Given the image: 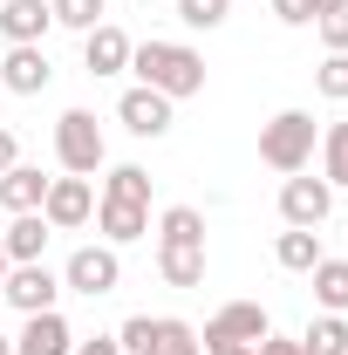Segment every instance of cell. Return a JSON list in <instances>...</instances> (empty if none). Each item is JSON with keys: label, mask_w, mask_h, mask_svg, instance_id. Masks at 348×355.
<instances>
[{"label": "cell", "mask_w": 348, "mask_h": 355, "mask_svg": "<svg viewBox=\"0 0 348 355\" xmlns=\"http://www.w3.org/2000/svg\"><path fill=\"white\" fill-rule=\"evenodd\" d=\"M14 164H21V144H14V130H7V123H0V171H14Z\"/></svg>", "instance_id": "obj_33"}, {"label": "cell", "mask_w": 348, "mask_h": 355, "mask_svg": "<svg viewBox=\"0 0 348 355\" xmlns=\"http://www.w3.org/2000/svg\"><path fill=\"white\" fill-rule=\"evenodd\" d=\"M103 198H116V205H150V171H143V164H110Z\"/></svg>", "instance_id": "obj_21"}, {"label": "cell", "mask_w": 348, "mask_h": 355, "mask_svg": "<svg viewBox=\"0 0 348 355\" xmlns=\"http://www.w3.org/2000/svg\"><path fill=\"white\" fill-rule=\"evenodd\" d=\"M321 178L328 184H348V116L321 130Z\"/></svg>", "instance_id": "obj_23"}, {"label": "cell", "mask_w": 348, "mask_h": 355, "mask_svg": "<svg viewBox=\"0 0 348 355\" xmlns=\"http://www.w3.org/2000/svg\"><path fill=\"white\" fill-rule=\"evenodd\" d=\"M130 48L137 42L116 28V21H103V28L82 35V69H89V76H123V69H130Z\"/></svg>", "instance_id": "obj_11"}, {"label": "cell", "mask_w": 348, "mask_h": 355, "mask_svg": "<svg viewBox=\"0 0 348 355\" xmlns=\"http://www.w3.org/2000/svg\"><path fill=\"white\" fill-rule=\"evenodd\" d=\"M177 21L191 28V35H212L232 21V0H177Z\"/></svg>", "instance_id": "obj_24"}, {"label": "cell", "mask_w": 348, "mask_h": 355, "mask_svg": "<svg viewBox=\"0 0 348 355\" xmlns=\"http://www.w3.org/2000/svg\"><path fill=\"white\" fill-rule=\"evenodd\" d=\"M0 280H7V246H0Z\"/></svg>", "instance_id": "obj_36"}, {"label": "cell", "mask_w": 348, "mask_h": 355, "mask_svg": "<svg viewBox=\"0 0 348 355\" xmlns=\"http://www.w3.org/2000/svg\"><path fill=\"white\" fill-rule=\"evenodd\" d=\"M42 198H48V178L35 171V164L0 171V205H7V212H42Z\"/></svg>", "instance_id": "obj_16"}, {"label": "cell", "mask_w": 348, "mask_h": 355, "mask_svg": "<svg viewBox=\"0 0 348 355\" xmlns=\"http://www.w3.org/2000/svg\"><path fill=\"white\" fill-rule=\"evenodd\" d=\"M328 212H335V184H328V178L294 171L287 184H280V219H287V225H307V232H321V225H328Z\"/></svg>", "instance_id": "obj_6"}, {"label": "cell", "mask_w": 348, "mask_h": 355, "mask_svg": "<svg viewBox=\"0 0 348 355\" xmlns=\"http://www.w3.org/2000/svg\"><path fill=\"white\" fill-rule=\"evenodd\" d=\"M273 335V314L260 308V301H225V308L205 321V335H198V349L218 355V349H232V342H266Z\"/></svg>", "instance_id": "obj_5"}, {"label": "cell", "mask_w": 348, "mask_h": 355, "mask_svg": "<svg viewBox=\"0 0 348 355\" xmlns=\"http://www.w3.org/2000/svg\"><path fill=\"white\" fill-rule=\"evenodd\" d=\"M55 157H62V171H69V178H96L103 164H110L103 123H96L89 110H62V123H55Z\"/></svg>", "instance_id": "obj_3"}, {"label": "cell", "mask_w": 348, "mask_h": 355, "mask_svg": "<svg viewBox=\"0 0 348 355\" xmlns=\"http://www.w3.org/2000/svg\"><path fill=\"white\" fill-rule=\"evenodd\" d=\"M260 355H307V349H301V335H266Z\"/></svg>", "instance_id": "obj_31"}, {"label": "cell", "mask_w": 348, "mask_h": 355, "mask_svg": "<svg viewBox=\"0 0 348 355\" xmlns=\"http://www.w3.org/2000/svg\"><path fill=\"white\" fill-rule=\"evenodd\" d=\"M314 144H321V130H314V116L307 110H280V116H266L260 123V164H273V171H307L314 164Z\"/></svg>", "instance_id": "obj_2"}, {"label": "cell", "mask_w": 348, "mask_h": 355, "mask_svg": "<svg viewBox=\"0 0 348 355\" xmlns=\"http://www.w3.org/2000/svg\"><path fill=\"white\" fill-rule=\"evenodd\" d=\"M307 280H314V301H321V314H348V260H328V253H321Z\"/></svg>", "instance_id": "obj_18"}, {"label": "cell", "mask_w": 348, "mask_h": 355, "mask_svg": "<svg viewBox=\"0 0 348 355\" xmlns=\"http://www.w3.org/2000/svg\"><path fill=\"white\" fill-rule=\"evenodd\" d=\"M307 355H348V314H314L301 335Z\"/></svg>", "instance_id": "obj_22"}, {"label": "cell", "mask_w": 348, "mask_h": 355, "mask_svg": "<svg viewBox=\"0 0 348 355\" xmlns=\"http://www.w3.org/2000/svg\"><path fill=\"white\" fill-rule=\"evenodd\" d=\"M273 260L287 266V273H314V260H321V232H307V225H287V232L273 239Z\"/></svg>", "instance_id": "obj_19"}, {"label": "cell", "mask_w": 348, "mask_h": 355, "mask_svg": "<svg viewBox=\"0 0 348 355\" xmlns=\"http://www.w3.org/2000/svg\"><path fill=\"white\" fill-rule=\"evenodd\" d=\"M62 287H69V294H89V301L116 294V287H123V260H116V246H110V239H103V246H76L69 266H62Z\"/></svg>", "instance_id": "obj_4"}, {"label": "cell", "mask_w": 348, "mask_h": 355, "mask_svg": "<svg viewBox=\"0 0 348 355\" xmlns=\"http://www.w3.org/2000/svg\"><path fill=\"white\" fill-rule=\"evenodd\" d=\"M130 69L143 89H157V96H171V103H184V96H198L205 89V55L191 42H137L130 48Z\"/></svg>", "instance_id": "obj_1"}, {"label": "cell", "mask_w": 348, "mask_h": 355, "mask_svg": "<svg viewBox=\"0 0 348 355\" xmlns=\"http://www.w3.org/2000/svg\"><path fill=\"white\" fill-rule=\"evenodd\" d=\"M218 355H260V342H232V349H218Z\"/></svg>", "instance_id": "obj_34"}, {"label": "cell", "mask_w": 348, "mask_h": 355, "mask_svg": "<svg viewBox=\"0 0 348 355\" xmlns=\"http://www.w3.org/2000/svg\"><path fill=\"white\" fill-rule=\"evenodd\" d=\"M157 246H205V212L198 205H171L157 219Z\"/></svg>", "instance_id": "obj_20"}, {"label": "cell", "mask_w": 348, "mask_h": 355, "mask_svg": "<svg viewBox=\"0 0 348 355\" xmlns=\"http://www.w3.org/2000/svg\"><path fill=\"white\" fill-rule=\"evenodd\" d=\"M42 219L55 225V232H76V225H89V219H96V184H89V178H48Z\"/></svg>", "instance_id": "obj_8"}, {"label": "cell", "mask_w": 348, "mask_h": 355, "mask_svg": "<svg viewBox=\"0 0 348 355\" xmlns=\"http://www.w3.org/2000/svg\"><path fill=\"white\" fill-rule=\"evenodd\" d=\"M328 7H335V0H314V21H321V14H328Z\"/></svg>", "instance_id": "obj_35"}, {"label": "cell", "mask_w": 348, "mask_h": 355, "mask_svg": "<svg viewBox=\"0 0 348 355\" xmlns=\"http://www.w3.org/2000/svg\"><path fill=\"white\" fill-rule=\"evenodd\" d=\"M273 21L280 28H314V0H273Z\"/></svg>", "instance_id": "obj_30"}, {"label": "cell", "mask_w": 348, "mask_h": 355, "mask_svg": "<svg viewBox=\"0 0 348 355\" xmlns=\"http://www.w3.org/2000/svg\"><path fill=\"white\" fill-rule=\"evenodd\" d=\"M0 355H14V342H7V335H0Z\"/></svg>", "instance_id": "obj_37"}, {"label": "cell", "mask_w": 348, "mask_h": 355, "mask_svg": "<svg viewBox=\"0 0 348 355\" xmlns=\"http://www.w3.org/2000/svg\"><path fill=\"white\" fill-rule=\"evenodd\" d=\"M96 225H103V239L110 246H130L150 232V205H116V198H96Z\"/></svg>", "instance_id": "obj_14"}, {"label": "cell", "mask_w": 348, "mask_h": 355, "mask_svg": "<svg viewBox=\"0 0 348 355\" xmlns=\"http://www.w3.org/2000/svg\"><path fill=\"white\" fill-rule=\"evenodd\" d=\"M164 287H205V246H157Z\"/></svg>", "instance_id": "obj_17"}, {"label": "cell", "mask_w": 348, "mask_h": 355, "mask_svg": "<svg viewBox=\"0 0 348 355\" xmlns=\"http://www.w3.org/2000/svg\"><path fill=\"white\" fill-rule=\"evenodd\" d=\"M48 28H55L48 0H0V35H7V48H21V42H42Z\"/></svg>", "instance_id": "obj_13"}, {"label": "cell", "mask_w": 348, "mask_h": 355, "mask_svg": "<svg viewBox=\"0 0 348 355\" xmlns=\"http://www.w3.org/2000/svg\"><path fill=\"white\" fill-rule=\"evenodd\" d=\"M48 232H55V225H48L42 212H14V225L0 232V246H7V266H21V260H42Z\"/></svg>", "instance_id": "obj_15"}, {"label": "cell", "mask_w": 348, "mask_h": 355, "mask_svg": "<svg viewBox=\"0 0 348 355\" xmlns=\"http://www.w3.org/2000/svg\"><path fill=\"white\" fill-rule=\"evenodd\" d=\"M157 355H205L198 349V328L177 321V314H157Z\"/></svg>", "instance_id": "obj_26"}, {"label": "cell", "mask_w": 348, "mask_h": 355, "mask_svg": "<svg viewBox=\"0 0 348 355\" xmlns=\"http://www.w3.org/2000/svg\"><path fill=\"white\" fill-rule=\"evenodd\" d=\"M48 83H55V69H48V48L42 42L7 48V62H0V89H14V96H42Z\"/></svg>", "instance_id": "obj_10"}, {"label": "cell", "mask_w": 348, "mask_h": 355, "mask_svg": "<svg viewBox=\"0 0 348 355\" xmlns=\"http://www.w3.org/2000/svg\"><path fill=\"white\" fill-rule=\"evenodd\" d=\"M314 89H321L328 103H348V55H328V62L314 69Z\"/></svg>", "instance_id": "obj_28"}, {"label": "cell", "mask_w": 348, "mask_h": 355, "mask_svg": "<svg viewBox=\"0 0 348 355\" xmlns=\"http://www.w3.org/2000/svg\"><path fill=\"white\" fill-rule=\"evenodd\" d=\"M55 294H62V273H48L42 260L7 266V280H0V301H14L21 314H48V308H55Z\"/></svg>", "instance_id": "obj_7"}, {"label": "cell", "mask_w": 348, "mask_h": 355, "mask_svg": "<svg viewBox=\"0 0 348 355\" xmlns=\"http://www.w3.org/2000/svg\"><path fill=\"white\" fill-rule=\"evenodd\" d=\"M116 123H123L130 137H150V144H157V137H171V96H157V89H143V83L123 89Z\"/></svg>", "instance_id": "obj_9"}, {"label": "cell", "mask_w": 348, "mask_h": 355, "mask_svg": "<svg viewBox=\"0 0 348 355\" xmlns=\"http://www.w3.org/2000/svg\"><path fill=\"white\" fill-rule=\"evenodd\" d=\"M69 349H76V335H69L62 308H48V314H28V328L14 335V355H69Z\"/></svg>", "instance_id": "obj_12"}, {"label": "cell", "mask_w": 348, "mask_h": 355, "mask_svg": "<svg viewBox=\"0 0 348 355\" xmlns=\"http://www.w3.org/2000/svg\"><path fill=\"white\" fill-rule=\"evenodd\" d=\"M116 349L123 355H157V314H130L116 328Z\"/></svg>", "instance_id": "obj_27"}, {"label": "cell", "mask_w": 348, "mask_h": 355, "mask_svg": "<svg viewBox=\"0 0 348 355\" xmlns=\"http://www.w3.org/2000/svg\"><path fill=\"white\" fill-rule=\"evenodd\" d=\"M314 28H321V42H328V55H348V0H335V7H328V14L314 21Z\"/></svg>", "instance_id": "obj_29"}, {"label": "cell", "mask_w": 348, "mask_h": 355, "mask_svg": "<svg viewBox=\"0 0 348 355\" xmlns=\"http://www.w3.org/2000/svg\"><path fill=\"white\" fill-rule=\"evenodd\" d=\"M69 355H123V349H116V335H89V342H76Z\"/></svg>", "instance_id": "obj_32"}, {"label": "cell", "mask_w": 348, "mask_h": 355, "mask_svg": "<svg viewBox=\"0 0 348 355\" xmlns=\"http://www.w3.org/2000/svg\"><path fill=\"white\" fill-rule=\"evenodd\" d=\"M103 7H110V0H48L55 28H76V35H89V28H103Z\"/></svg>", "instance_id": "obj_25"}]
</instances>
